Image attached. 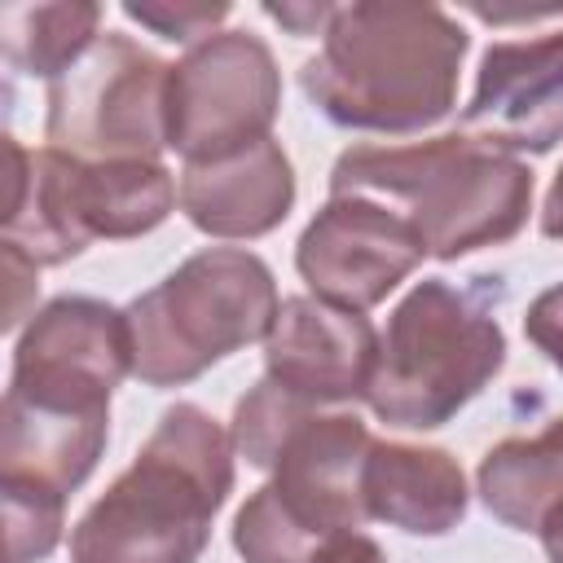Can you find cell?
Wrapping results in <instances>:
<instances>
[{
  "instance_id": "484cf974",
  "label": "cell",
  "mask_w": 563,
  "mask_h": 563,
  "mask_svg": "<svg viewBox=\"0 0 563 563\" xmlns=\"http://www.w3.org/2000/svg\"><path fill=\"white\" fill-rule=\"evenodd\" d=\"M273 22H282L290 35H325L334 4H264Z\"/></svg>"
},
{
  "instance_id": "52a82bcc",
  "label": "cell",
  "mask_w": 563,
  "mask_h": 563,
  "mask_svg": "<svg viewBox=\"0 0 563 563\" xmlns=\"http://www.w3.org/2000/svg\"><path fill=\"white\" fill-rule=\"evenodd\" d=\"M282 106V75L251 31H216L194 44L167 84V150L211 163L268 136Z\"/></svg>"
},
{
  "instance_id": "30bf717a",
  "label": "cell",
  "mask_w": 563,
  "mask_h": 563,
  "mask_svg": "<svg viewBox=\"0 0 563 563\" xmlns=\"http://www.w3.org/2000/svg\"><path fill=\"white\" fill-rule=\"evenodd\" d=\"M374 449L369 427L356 413H308L282 444L264 497L317 545L339 532H356L365 515V457Z\"/></svg>"
},
{
  "instance_id": "ba28073f",
  "label": "cell",
  "mask_w": 563,
  "mask_h": 563,
  "mask_svg": "<svg viewBox=\"0 0 563 563\" xmlns=\"http://www.w3.org/2000/svg\"><path fill=\"white\" fill-rule=\"evenodd\" d=\"M128 374V312L92 295H62L26 321L13 347L9 396L53 409H110V391Z\"/></svg>"
},
{
  "instance_id": "8992f818",
  "label": "cell",
  "mask_w": 563,
  "mask_h": 563,
  "mask_svg": "<svg viewBox=\"0 0 563 563\" xmlns=\"http://www.w3.org/2000/svg\"><path fill=\"white\" fill-rule=\"evenodd\" d=\"M172 66L128 35H97L79 62L48 84L44 136L53 150L106 158H158L167 150Z\"/></svg>"
},
{
  "instance_id": "5b68a950",
  "label": "cell",
  "mask_w": 563,
  "mask_h": 563,
  "mask_svg": "<svg viewBox=\"0 0 563 563\" xmlns=\"http://www.w3.org/2000/svg\"><path fill=\"white\" fill-rule=\"evenodd\" d=\"M273 268L238 246H207L136 295L128 312L132 374L145 387H180L246 343H264L277 321Z\"/></svg>"
},
{
  "instance_id": "8fae6325",
  "label": "cell",
  "mask_w": 563,
  "mask_h": 563,
  "mask_svg": "<svg viewBox=\"0 0 563 563\" xmlns=\"http://www.w3.org/2000/svg\"><path fill=\"white\" fill-rule=\"evenodd\" d=\"M457 132L501 154H550L563 141V31L488 44Z\"/></svg>"
},
{
  "instance_id": "d6986e66",
  "label": "cell",
  "mask_w": 563,
  "mask_h": 563,
  "mask_svg": "<svg viewBox=\"0 0 563 563\" xmlns=\"http://www.w3.org/2000/svg\"><path fill=\"white\" fill-rule=\"evenodd\" d=\"M101 4L70 0V4H4L0 9V44L13 70L57 79L84 48L97 40Z\"/></svg>"
},
{
  "instance_id": "6da1fadb",
  "label": "cell",
  "mask_w": 563,
  "mask_h": 563,
  "mask_svg": "<svg viewBox=\"0 0 563 563\" xmlns=\"http://www.w3.org/2000/svg\"><path fill=\"white\" fill-rule=\"evenodd\" d=\"M466 31L435 4H334L321 53L299 66L308 101L339 128L409 136L457 101Z\"/></svg>"
},
{
  "instance_id": "9a60e30c",
  "label": "cell",
  "mask_w": 563,
  "mask_h": 563,
  "mask_svg": "<svg viewBox=\"0 0 563 563\" xmlns=\"http://www.w3.org/2000/svg\"><path fill=\"white\" fill-rule=\"evenodd\" d=\"M110 409H53L4 391L0 405V479H22L70 497L97 466Z\"/></svg>"
},
{
  "instance_id": "ac0fdd59",
  "label": "cell",
  "mask_w": 563,
  "mask_h": 563,
  "mask_svg": "<svg viewBox=\"0 0 563 563\" xmlns=\"http://www.w3.org/2000/svg\"><path fill=\"white\" fill-rule=\"evenodd\" d=\"M475 488L493 519L515 532H537L563 501V418L537 435L493 444L475 471Z\"/></svg>"
},
{
  "instance_id": "83f0119b",
  "label": "cell",
  "mask_w": 563,
  "mask_h": 563,
  "mask_svg": "<svg viewBox=\"0 0 563 563\" xmlns=\"http://www.w3.org/2000/svg\"><path fill=\"white\" fill-rule=\"evenodd\" d=\"M537 537H541V545H545V559H550V563H563V501L545 515V523L537 528Z\"/></svg>"
},
{
  "instance_id": "7402d4cb",
  "label": "cell",
  "mask_w": 563,
  "mask_h": 563,
  "mask_svg": "<svg viewBox=\"0 0 563 563\" xmlns=\"http://www.w3.org/2000/svg\"><path fill=\"white\" fill-rule=\"evenodd\" d=\"M123 13L176 44H202L229 18V4H123Z\"/></svg>"
},
{
  "instance_id": "2e32d148",
  "label": "cell",
  "mask_w": 563,
  "mask_h": 563,
  "mask_svg": "<svg viewBox=\"0 0 563 563\" xmlns=\"http://www.w3.org/2000/svg\"><path fill=\"white\" fill-rule=\"evenodd\" d=\"M365 515L409 537H444L466 515V475L444 449L374 440L361 475Z\"/></svg>"
},
{
  "instance_id": "cb8c5ba5",
  "label": "cell",
  "mask_w": 563,
  "mask_h": 563,
  "mask_svg": "<svg viewBox=\"0 0 563 563\" xmlns=\"http://www.w3.org/2000/svg\"><path fill=\"white\" fill-rule=\"evenodd\" d=\"M523 334H528V339L545 352V361L563 374V286H550V290H541V295L528 303Z\"/></svg>"
},
{
  "instance_id": "4316f807",
  "label": "cell",
  "mask_w": 563,
  "mask_h": 563,
  "mask_svg": "<svg viewBox=\"0 0 563 563\" xmlns=\"http://www.w3.org/2000/svg\"><path fill=\"white\" fill-rule=\"evenodd\" d=\"M541 233L545 238H563V167L554 172L550 189H545V202H541Z\"/></svg>"
},
{
  "instance_id": "277c9868",
  "label": "cell",
  "mask_w": 563,
  "mask_h": 563,
  "mask_svg": "<svg viewBox=\"0 0 563 563\" xmlns=\"http://www.w3.org/2000/svg\"><path fill=\"white\" fill-rule=\"evenodd\" d=\"M418 282L378 334V365L365 405L378 422L431 431L466 409L506 365V334L493 317V290Z\"/></svg>"
},
{
  "instance_id": "44dd1931",
  "label": "cell",
  "mask_w": 563,
  "mask_h": 563,
  "mask_svg": "<svg viewBox=\"0 0 563 563\" xmlns=\"http://www.w3.org/2000/svg\"><path fill=\"white\" fill-rule=\"evenodd\" d=\"M4 497V563H40L62 541L66 497L40 484L0 479Z\"/></svg>"
},
{
  "instance_id": "ffe728a7",
  "label": "cell",
  "mask_w": 563,
  "mask_h": 563,
  "mask_svg": "<svg viewBox=\"0 0 563 563\" xmlns=\"http://www.w3.org/2000/svg\"><path fill=\"white\" fill-rule=\"evenodd\" d=\"M308 413H317V405L290 396L286 387H277V383L264 374V378L238 400V409H233V431H229V435H233L238 457H246L255 471H273V462H277L286 435H290Z\"/></svg>"
},
{
  "instance_id": "603a6c76",
  "label": "cell",
  "mask_w": 563,
  "mask_h": 563,
  "mask_svg": "<svg viewBox=\"0 0 563 563\" xmlns=\"http://www.w3.org/2000/svg\"><path fill=\"white\" fill-rule=\"evenodd\" d=\"M0 273H4V330H18L26 321V312L35 308L40 295V264H31L22 251H13L9 242H0ZM35 317V312H31Z\"/></svg>"
},
{
  "instance_id": "d4e9b609",
  "label": "cell",
  "mask_w": 563,
  "mask_h": 563,
  "mask_svg": "<svg viewBox=\"0 0 563 563\" xmlns=\"http://www.w3.org/2000/svg\"><path fill=\"white\" fill-rule=\"evenodd\" d=\"M312 563H387V554H383V545H378L374 537H365V532H339V537H330V541L317 550Z\"/></svg>"
},
{
  "instance_id": "4fadbf2b",
  "label": "cell",
  "mask_w": 563,
  "mask_h": 563,
  "mask_svg": "<svg viewBox=\"0 0 563 563\" xmlns=\"http://www.w3.org/2000/svg\"><path fill=\"white\" fill-rule=\"evenodd\" d=\"M180 211L207 238H264L295 207V167L286 150L264 136L211 163H185Z\"/></svg>"
},
{
  "instance_id": "5bb4252c",
  "label": "cell",
  "mask_w": 563,
  "mask_h": 563,
  "mask_svg": "<svg viewBox=\"0 0 563 563\" xmlns=\"http://www.w3.org/2000/svg\"><path fill=\"white\" fill-rule=\"evenodd\" d=\"M0 242L22 251L31 264L53 268L88 246L75 211V158L44 145L22 150L4 136V229Z\"/></svg>"
},
{
  "instance_id": "7a4b0ae2",
  "label": "cell",
  "mask_w": 563,
  "mask_h": 563,
  "mask_svg": "<svg viewBox=\"0 0 563 563\" xmlns=\"http://www.w3.org/2000/svg\"><path fill=\"white\" fill-rule=\"evenodd\" d=\"M233 435L207 409L172 405L75 523L70 563H198L233 493Z\"/></svg>"
},
{
  "instance_id": "e0dca14e",
  "label": "cell",
  "mask_w": 563,
  "mask_h": 563,
  "mask_svg": "<svg viewBox=\"0 0 563 563\" xmlns=\"http://www.w3.org/2000/svg\"><path fill=\"white\" fill-rule=\"evenodd\" d=\"M176 176L158 158H75V211L88 242L158 229L176 207Z\"/></svg>"
},
{
  "instance_id": "9c48e42d",
  "label": "cell",
  "mask_w": 563,
  "mask_h": 563,
  "mask_svg": "<svg viewBox=\"0 0 563 563\" xmlns=\"http://www.w3.org/2000/svg\"><path fill=\"white\" fill-rule=\"evenodd\" d=\"M427 260L422 238L405 216L374 198H330L295 246V268L317 299L365 312L383 303Z\"/></svg>"
},
{
  "instance_id": "3957f363",
  "label": "cell",
  "mask_w": 563,
  "mask_h": 563,
  "mask_svg": "<svg viewBox=\"0 0 563 563\" xmlns=\"http://www.w3.org/2000/svg\"><path fill=\"white\" fill-rule=\"evenodd\" d=\"M374 198L405 216L427 255L457 260L510 242L532 211V172L501 150L444 132L413 145H352L330 167V198Z\"/></svg>"
},
{
  "instance_id": "7c38bea8",
  "label": "cell",
  "mask_w": 563,
  "mask_h": 563,
  "mask_svg": "<svg viewBox=\"0 0 563 563\" xmlns=\"http://www.w3.org/2000/svg\"><path fill=\"white\" fill-rule=\"evenodd\" d=\"M264 374L308 405L365 400L378 365V330L352 308L290 295L264 339Z\"/></svg>"
}]
</instances>
